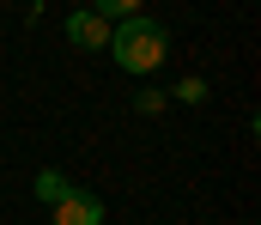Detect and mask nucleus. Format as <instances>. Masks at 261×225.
I'll return each mask as SVG.
<instances>
[{
  "label": "nucleus",
  "instance_id": "nucleus-7",
  "mask_svg": "<svg viewBox=\"0 0 261 225\" xmlns=\"http://www.w3.org/2000/svg\"><path fill=\"white\" fill-rule=\"evenodd\" d=\"M134 110H140V116H158V110H164V91H140Z\"/></svg>",
  "mask_w": 261,
  "mask_h": 225
},
{
  "label": "nucleus",
  "instance_id": "nucleus-1",
  "mask_svg": "<svg viewBox=\"0 0 261 225\" xmlns=\"http://www.w3.org/2000/svg\"><path fill=\"white\" fill-rule=\"evenodd\" d=\"M164 49H170V31H164L158 18H146V12L116 18V31H110V61H116L122 73H152V67H164Z\"/></svg>",
  "mask_w": 261,
  "mask_h": 225
},
{
  "label": "nucleus",
  "instance_id": "nucleus-2",
  "mask_svg": "<svg viewBox=\"0 0 261 225\" xmlns=\"http://www.w3.org/2000/svg\"><path fill=\"white\" fill-rule=\"evenodd\" d=\"M49 213H55V225H103V195H91V189L73 183Z\"/></svg>",
  "mask_w": 261,
  "mask_h": 225
},
{
  "label": "nucleus",
  "instance_id": "nucleus-5",
  "mask_svg": "<svg viewBox=\"0 0 261 225\" xmlns=\"http://www.w3.org/2000/svg\"><path fill=\"white\" fill-rule=\"evenodd\" d=\"M91 12H103V18H134L140 0H91Z\"/></svg>",
  "mask_w": 261,
  "mask_h": 225
},
{
  "label": "nucleus",
  "instance_id": "nucleus-4",
  "mask_svg": "<svg viewBox=\"0 0 261 225\" xmlns=\"http://www.w3.org/2000/svg\"><path fill=\"white\" fill-rule=\"evenodd\" d=\"M31 189H37V201H43V207H55V201H61L73 183H67L61 170H37V183H31Z\"/></svg>",
  "mask_w": 261,
  "mask_h": 225
},
{
  "label": "nucleus",
  "instance_id": "nucleus-6",
  "mask_svg": "<svg viewBox=\"0 0 261 225\" xmlns=\"http://www.w3.org/2000/svg\"><path fill=\"white\" fill-rule=\"evenodd\" d=\"M176 104H206V79H182V85H176Z\"/></svg>",
  "mask_w": 261,
  "mask_h": 225
},
{
  "label": "nucleus",
  "instance_id": "nucleus-3",
  "mask_svg": "<svg viewBox=\"0 0 261 225\" xmlns=\"http://www.w3.org/2000/svg\"><path fill=\"white\" fill-rule=\"evenodd\" d=\"M110 31H116V24H110L103 12H91V6H85V12H67V43H73V49H110Z\"/></svg>",
  "mask_w": 261,
  "mask_h": 225
}]
</instances>
